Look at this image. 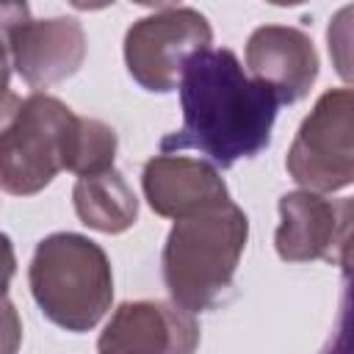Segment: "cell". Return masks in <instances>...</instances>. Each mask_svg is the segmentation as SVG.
Here are the masks:
<instances>
[{
  "label": "cell",
  "instance_id": "cell-1",
  "mask_svg": "<svg viewBox=\"0 0 354 354\" xmlns=\"http://www.w3.org/2000/svg\"><path fill=\"white\" fill-rule=\"evenodd\" d=\"M183 127L160 141V152L196 149L216 169H230L271 144L277 94L254 80L227 47L196 53L180 77Z\"/></svg>",
  "mask_w": 354,
  "mask_h": 354
},
{
  "label": "cell",
  "instance_id": "cell-2",
  "mask_svg": "<svg viewBox=\"0 0 354 354\" xmlns=\"http://www.w3.org/2000/svg\"><path fill=\"white\" fill-rule=\"evenodd\" d=\"M246 238L249 218L232 199L174 221L160 254L171 301L188 313H205L224 301L232 290Z\"/></svg>",
  "mask_w": 354,
  "mask_h": 354
},
{
  "label": "cell",
  "instance_id": "cell-3",
  "mask_svg": "<svg viewBox=\"0 0 354 354\" xmlns=\"http://www.w3.org/2000/svg\"><path fill=\"white\" fill-rule=\"evenodd\" d=\"M28 285L41 315L75 335L94 329L113 301L105 249L77 232H53L36 243Z\"/></svg>",
  "mask_w": 354,
  "mask_h": 354
},
{
  "label": "cell",
  "instance_id": "cell-4",
  "mask_svg": "<svg viewBox=\"0 0 354 354\" xmlns=\"http://www.w3.org/2000/svg\"><path fill=\"white\" fill-rule=\"evenodd\" d=\"M80 122L69 105L53 94L33 91L25 100L6 94L0 133V185L11 196L44 191L58 171H72Z\"/></svg>",
  "mask_w": 354,
  "mask_h": 354
},
{
  "label": "cell",
  "instance_id": "cell-5",
  "mask_svg": "<svg viewBox=\"0 0 354 354\" xmlns=\"http://www.w3.org/2000/svg\"><path fill=\"white\" fill-rule=\"evenodd\" d=\"M213 28L207 17L191 6H160L136 19L124 33V64L130 77L152 91L169 94L180 86L185 64L210 50Z\"/></svg>",
  "mask_w": 354,
  "mask_h": 354
},
{
  "label": "cell",
  "instance_id": "cell-6",
  "mask_svg": "<svg viewBox=\"0 0 354 354\" xmlns=\"http://www.w3.org/2000/svg\"><path fill=\"white\" fill-rule=\"evenodd\" d=\"M285 169L315 194L354 183V88H329L315 100L296 130Z\"/></svg>",
  "mask_w": 354,
  "mask_h": 354
},
{
  "label": "cell",
  "instance_id": "cell-7",
  "mask_svg": "<svg viewBox=\"0 0 354 354\" xmlns=\"http://www.w3.org/2000/svg\"><path fill=\"white\" fill-rule=\"evenodd\" d=\"M0 22L6 77L14 72L30 88H47L72 77L86 61L88 41L75 17L30 19L25 3H8Z\"/></svg>",
  "mask_w": 354,
  "mask_h": 354
},
{
  "label": "cell",
  "instance_id": "cell-8",
  "mask_svg": "<svg viewBox=\"0 0 354 354\" xmlns=\"http://www.w3.org/2000/svg\"><path fill=\"white\" fill-rule=\"evenodd\" d=\"M199 324L174 301H124L105 324L97 354H194Z\"/></svg>",
  "mask_w": 354,
  "mask_h": 354
},
{
  "label": "cell",
  "instance_id": "cell-9",
  "mask_svg": "<svg viewBox=\"0 0 354 354\" xmlns=\"http://www.w3.org/2000/svg\"><path fill=\"white\" fill-rule=\"evenodd\" d=\"M141 188L149 207L163 218H188L230 199L218 169L194 155L160 152L144 163Z\"/></svg>",
  "mask_w": 354,
  "mask_h": 354
},
{
  "label": "cell",
  "instance_id": "cell-10",
  "mask_svg": "<svg viewBox=\"0 0 354 354\" xmlns=\"http://www.w3.org/2000/svg\"><path fill=\"white\" fill-rule=\"evenodd\" d=\"M318 53L313 39L290 25H260L246 41V69L268 86L279 105L304 100L318 77Z\"/></svg>",
  "mask_w": 354,
  "mask_h": 354
},
{
  "label": "cell",
  "instance_id": "cell-11",
  "mask_svg": "<svg viewBox=\"0 0 354 354\" xmlns=\"http://www.w3.org/2000/svg\"><path fill=\"white\" fill-rule=\"evenodd\" d=\"M348 199H329L315 191H290L279 196V227L274 232L277 254L288 263L335 260L346 227Z\"/></svg>",
  "mask_w": 354,
  "mask_h": 354
},
{
  "label": "cell",
  "instance_id": "cell-12",
  "mask_svg": "<svg viewBox=\"0 0 354 354\" xmlns=\"http://www.w3.org/2000/svg\"><path fill=\"white\" fill-rule=\"evenodd\" d=\"M72 205L88 230L105 235H119L138 218V199L119 169L77 177L72 188Z\"/></svg>",
  "mask_w": 354,
  "mask_h": 354
},
{
  "label": "cell",
  "instance_id": "cell-13",
  "mask_svg": "<svg viewBox=\"0 0 354 354\" xmlns=\"http://www.w3.org/2000/svg\"><path fill=\"white\" fill-rule=\"evenodd\" d=\"M116 133L111 124L83 116L80 122V141H77V155L72 163V174L86 177V174H100L113 169V158H116Z\"/></svg>",
  "mask_w": 354,
  "mask_h": 354
},
{
  "label": "cell",
  "instance_id": "cell-14",
  "mask_svg": "<svg viewBox=\"0 0 354 354\" xmlns=\"http://www.w3.org/2000/svg\"><path fill=\"white\" fill-rule=\"evenodd\" d=\"M326 47L337 77L354 88V3L332 14L326 28Z\"/></svg>",
  "mask_w": 354,
  "mask_h": 354
},
{
  "label": "cell",
  "instance_id": "cell-15",
  "mask_svg": "<svg viewBox=\"0 0 354 354\" xmlns=\"http://www.w3.org/2000/svg\"><path fill=\"white\" fill-rule=\"evenodd\" d=\"M321 354H354V279H346L337 321Z\"/></svg>",
  "mask_w": 354,
  "mask_h": 354
},
{
  "label": "cell",
  "instance_id": "cell-16",
  "mask_svg": "<svg viewBox=\"0 0 354 354\" xmlns=\"http://www.w3.org/2000/svg\"><path fill=\"white\" fill-rule=\"evenodd\" d=\"M337 266L343 268L346 279H354V196L348 199V213H346V227L340 232V243H337V254H335Z\"/></svg>",
  "mask_w": 354,
  "mask_h": 354
}]
</instances>
